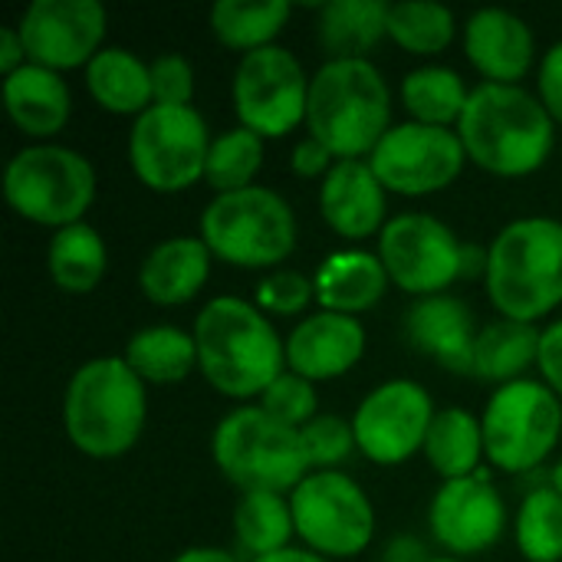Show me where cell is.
Segmentation results:
<instances>
[{"label":"cell","mask_w":562,"mask_h":562,"mask_svg":"<svg viewBox=\"0 0 562 562\" xmlns=\"http://www.w3.org/2000/svg\"><path fill=\"white\" fill-rule=\"evenodd\" d=\"M198 372L227 398H260L286 372V339L240 296H214L194 319Z\"/></svg>","instance_id":"6da1fadb"},{"label":"cell","mask_w":562,"mask_h":562,"mask_svg":"<svg viewBox=\"0 0 562 562\" xmlns=\"http://www.w3.org/2000/svg\"><path fill=\"white\" fill-rule=\"evenodd\" d=\"M458 135L468 161L497 178H527L540 171L557 148V122L540 95L501 82L471 89Z\"/></svg>","instance_id":"7a4b0ae2"},{"label":"cell","mask_w":562,"mask_h":562,"mask_svg":"<svg viewBox=\"0 0 562 562\" xmlns=\"http://www.w3.org/2000/svg\"><path fill=\"white\" fill-rule=\"evenodd\" d=\"M148 422L145 382L122 356L82 362L63 392V428L69 445L92 461L128 454Z\"/></svg>","instance_id":"3957f363"},{"label":"cell","mask_w":562,"mask_h":562,"mask_svg":"<svg viewBox=\"0 0 562 562\" xmlns=\"http://www.w3.org/2000/svg\"><path fill=\"white\" fill-rule=\"evenodd\" d=\"M306 128L339 161L369 158L392 128V89L372 59H326L310 79Z\"/></svg>","instance_id":"277c9868"},{"label":"cell","mask_w":562,"mask_h":562,"mask_svg":"<svg viewBox=\"0 0 562 562\" xmlns=\"http://www.w3.org/2000/svg\"><path fill=\"white\" fill-rule=\"evenodd\" d=\"M487 296L504 319L537 326L562 303V221L517 217L487 244Z\"/></svg>","instance_id":"5b68a950"},{"label":"cell","mask_w":562,"mask_h":562,"mask_svg":"<svg viewBox=\"0 0 562 562\" xmlns=\"http://www.w3.org/2000/svg\"><path fill=\"white\" fill-rule=\"evenodd\" d=\"M211 454L240 494H293L313 471L300 428L277 422L260 405L227 412L211 435Z\"/></svg>","instance_id":"8992f818"},{"label":"cell","mask_w":562,"mask_h":562,"mask_svg":"<svg viewBox=\"0 0 562 562\" xmlns=\"http://www.w3.org/2000/svg\"><path fill=\"white\" fill-rule=\"evenodd\" d=\"M198 237L214 260L240 270H270L296 250V214L280 191L254 184L214 194L201 211Z\"/></svg>","instance_id":"52a82bcc"},{"label":"cell","mask_w":562,"mask_h":562,"mask_svg":"<svg viewBox=\"0 0 562 562\" xmlns=\"http://www.w3.org/2000/svg\"><path fill=\"white\" fill-rule=\"evenodd\" d=\"M3 198L30 224L63 231L79 224L95 201L92 161L66 145L36 142L20 148L3 171Z\"/></svg>","instance_id":"ba28073f"},{"label":"cell","mask_w":562,"mask_h":562,"mask_svg":"<svg viewBox=\"0 0 562 562\" xmlns=\"http://www.w3.org/2000/svg\"><path fill=\"white\" fill-rule=\"evenodd\" d=\"M481 428L484 451L494 468L507 474H533L560 445V395L537 379L501 385L481 415Z\"/></svg>","instance_id":"9c48e42d"},{"label":"cell","mask_w":562,"mask_h":562,"mask_svg":"<svg viewBox=\"0 0 562 562\" xmlns=\"http://www.w3.org/2000/svg\"><path fill=\"white\" fill-rule=\"evenodd\" d=\"M211 132L194 105H151L128 132V165L158 194H178L204 181Z\"/></svg>","instance_id":"30bf717a"},{"label":"cell","mask_w":562,"mask_h":562,"mask_svg":"<svg viewBox=\"0 0 562 562\" xmlns=\"http://www.w3.org/2000/svg\"><path fill=\"white\" fill-rule=\"evenodd\" d=\"M290 510L296 537L326 560H352L375 537V507L342 471H310L290 494Z\"/></svg>","instance_id":"8fae6325"},{"label":"cell","mask_w":562,"mask_h":562,"mask_svg":"<svg viewBox=\"0 0 562 562\" xmlns=\"http://www.w3.org/2000/svg\"><path fill=\"white\" fill-rule=\"evenodd\" d=\"M310 79L296 53L286 46H263L240 56L231 82L237 122L267 138H283L296 125H306Z\"/></svg>","instance_id":"7c38bea8"},{"label":"cell","mask_w":562,"mask_h":562,"mask_svg":"<svg viewBox=\"0 0 562 562\" xmlns=\"http://www.w3.org/2000/svg\"><path fill=\"white\" fill-rule=\"evenodd\" d=\"M369 165L385 191L402 198H425L451 188L464 165L468 151L458 128L398 122L369 155Z\"/></svg>","instance_id":"4fadbf2b"},{"label":"cell","mask_w":562,"mask_h":562,"mask_svg":"<svg viewBox=\"0 0 562 562\" xmlns=\"http://www.w3.org/2000/svg\"><path fill=\"white\" fill-rule=\"evenodd\" d=\"M461 250L464 244L441 217L405 211L389 217L375 254L398 290L425 300L448 293V286L461 280Z\"/></svg>","instance_id":"5bb4252c"},{"label":"cell","mask_w":562,"mask_h":562,"mask_svg":"<svg viewBox=\"0 0 562 562\" xmlns=\"http://www.w3.org/2000/svg\"><path fill=\"white\" fill-rule=\"evenodd\" d=\"M435 415H438L435 402L422 382L412 379L382 382L359 402L352 415L356 445L372 464L382 468L405 464L418 451H425V438Z\"/></svg>","instance_id":"9a60e30c"},{"label":"cell","mask_w":562,"mask_h":562,"mask_svg":"<svg viewBox=\"0 0 562 562\" xmlns=\"http://www.w3.org/2000/svg\"><path fill=\"white\" fill-rule=\"evenodd\" d=\"M16 30L30 63L53 72L86 69L105 49L109 13L99 0H33Z\"/></svg>","instance_id":"2e32d148"},{"label":"cell","mask_w":562,"mask_h":562,"mask_svg":"<svg viewBox=\"0 0 562 562\" xmlns=\"http://www.w3.org/2000/svg\"><path fill=\"white\" fill-rule=\"evenodd\" d=\"M428 527L441 550L458 560L481 557L507 530V504L494 477L481 468L471 477L445 481L428 507Z\"/></svg>","instance_id":"e0dca14e"},{"label":"cell","mask_w":562,"mask_h":562,"mask_svg":"<svg viewBox=\"0 0 562 562\" xmlns=\"http://www.w3.org/2000/svg\"><path fill=\"white\" fill-rule=\"evenodd\" d=\"M366 326L359 316L319 310L303 316L286 336V369L310 379L313 385L333 382L352 372L366 356Z\"/></svg>","instance_id":"ac0fdd59"},{"label":"cell","mask_w":562,"mask_h":562,"mask_svg":"<svg viewBox=\"0 0 562 562\" xmlns=\"http://www.w3.org/2000/svg\"><path fill=\"white\" fill-rule=\"evenodd\" d=\"M464 56L484 82L520 86L537 59V40L530 23L514 10L484 7L464 23Z\"/></svg>","instance_id":"d6986e66"},{"label":"cell","mask_w":562,"mask_h":562,"mask_svg":"<svg viewBox=\"0 0 562 562\" xmlns=\"http://www.w3.org/2000/svg\"><path fill=\"white\" fill-rule=\"evenodd\" d=\"M319 214L333 234L366 240L389 224V191L375 178L369 158H342L319 181Z\"/></svg>","instance_id":"ffe728a7"},{"label":"cell","mask_w":562,"mask_h":562,"mask_svg":"<svg viewBox=\"0 0 562 562\" xmlns=\"http://www.w3.org/2000/svg\"><path fill=\"white\" fill-rule=\"evenodd\" d=\"M477 323L461 296L438 293L415 300L405 313V339L415 352L428 356L454 375L474 372V339Z\"/></svg>","instance_id":"44dd1931"},{"label":"cell","mask_w":562,"mask_h":562,"mask_svg":"<svg viewBox=\"0 0 562 562\" xmlns=\"http://www.w3.org/2000/svg\"><path fill=\"white\" fill-rule=\"evenodd\" d=\"M3 109L23 135L46 142L66 128L72 115V92L63 72L26 63L13 76H3Z\"/></svg>","instance_id":"7402d4cb"},{"label":"cell","mask_w":562,"mask_h":562,"mask_svg":"<svg viewBox=\"0 0 562 562\" xmlns=\"http://www.w3.org/2000/svg\"><path fill=\"white\" fill-rule=\"evenodd\" d=\"M211 260L214 254L201 237H168L145 254L138 267V286L155 306H184L204 290Z\"/></svg>","instance_id":"603a6c76"},{"label":"cell","mask_w":562,"mask_h":562,"mask_svg":"<svg viewBox=\"0 0 562 562\" xmlns=\"http://www.w3.org/2000/svg\"><path fill=\"white\" fill-rule=\"evenodd\" d=\"M389 283L392 280L385 263L379 260V254L369 250H336L319 263L313 277L319 310L342 316H359L379 306Z\"/></svg>","instance_id":"cb8c5ba5"},{"label":"cell","mask_w":562,"mask_h":562,"mask_svg":"<svg viewBox=\"0 0 562 562\" xmlns=\"http://www.w3.org/2000/svg\"><path fill=\"white\" fill-rule=\"evenodd\" d=\"M86 89L92 102L112 115H142L155 105L151 66L125 46H105L86 66Z\"/></svg>","instance_id":"d4e9b609"},{"label":"cell","mask_w":562,"mask_h":562,"mask_svg":"<svg viewBox=\"0 0 562 562\" xmlns=\"http://www.w3.org/2000/svg\"><path fill=\"white\" fill-rule=\"evenodd\" d=\"M389 10L385 0H329L319 7L316 36L329 59H369L389 36Z\"/></svg>","instance_id":"484cf974"},{"label":"cell","mask_w":562,"mask_h":562,"mask_svg":"<svg viewBox=\"0 0 562 562\" xmlns=\"http://www.w3.org/2000/svg\"><path fill=\"white\" fill-rule=\"evenodd\" d=\"M105 270H109V250L92 224L79 221L63 231H53L46 247V273L63 293L69 296L92 293L105 280Z\"/></svg>","instance_id":"4316f807"},{"label":"cell","mask_w":562,"mask_h":562,"mask_svg":"<svg viewBox=\"0 0 562 562\" xmlns=\"http://www.w3.org/2000/svg\"><path fill=\"white\" fill-rule=\"evenodd\" d=\"M540 339H543V329L530 323H517V319H497V323L481 326L474 339L471 379L497 382V385L527 379L524 372L537 366L540 359Z\"/></svg>","instance_id":"83f0119b"},{"label":"cell","mask_w":562,"mask_h":562,"mask_svg":"<svg viewBox=\"0 0 562 562\" xmlns=\"http://www.w3.org/2000/svg\"><path fill=\"white\" fill-rule=\"evenodd\" d=\"M122 359L145 385H175L198 369V342L178 326H145L128 336Z\"/></svg>","instance_id":"f1b7e54d"},{"label":"cell","mask_w":562,"mask_h":562,"mask_svg":"<svg viewBox=\"0 0 562 562\" xmlns=\"http://www.w3.org/2000/svg\"><path fill=\"white\" fill-rule=\"evenodd\" d=\"M422 454L441 481H461L477 474L481 461L487 458L481 418L468 408H441L428 428Z\"/></svg>","instance_id":"f546056e"},{"label":"cell","mask_w":562,"mask_h":562,"mask_svg":"<svg viewBox=\"0 0 562 562\" xmlns=\"http://www.w3.org/2000/svg\"><path fill=\"white\" fill-rule=\"evenodd\" d=\"M290 13L293 7L286 0H221L211 7L207 23L221 46L247 56L263 46H273Z\"/></svg>","instance_id":"4dcf8cb0"},{"label":"cell","mask_w":562,"mask_h":562,"mask_svg":"<svg viewBox=\"0 0 562 562\" xmlns=\"http://www.w3.org/2000/svg\"><path fill=\"white\" fill-rule=\"evenodd\" d=\"M296 537L286 494H244L234 507V543L247 562L290 550Z\"/></svg>","instance_id":"1f68e13d"},{"label":"cell","mask_w":562,"mask_h":562,"mask_svg":"<svg viewBox=\"0 0 562 562\" xmlns=\"http://www.w3.org/2000/svg\"><path fill=\"white\" fill-rule=\"evenodd\" d=\"M398 95L412 122L458 128L464 105L471 99V89L461 79V72L451 66H418L402 79Z\"/></svg>","instance_id":"d6a6232c"},{"label":"cell","mask_w":562,"mask_h":562,"mask_svg":"<svg viewBox=\"0 0 562 562\" xmlns=\"http://www.w3.org/2000/svg\"><path fill=\"white\" fill-rule=\"evenodd\" d=\"M514 540L527 562H562V494L550 481L527 491L514 520Z\"/></svg>","instance_id":"836d02e7"},{"label":"cell","mask_w":562,"mask_h":562,"mask_svg":"<svg viewBox=\"0 0 562 562\" xmlns=\"http://www.w3.org/2000/svg\"><path fill=\"white\" fill-rule=\"evenodd\" d=\"M260 168H263V138L257 132L237 125V128L214 135L211 151H207L204 181L214 188V194H231V191L254 188Z\"/></svg>","instance_id":"e575fe53"},{"label":"cell","mask_w":562,"mask_h":562,"mask_svg":"<svg viewBox=\"0 0 562 562\" xmlns=\"http://www.w3.org/2000/svg\"><path fill=\"white\" fill-rule=\"evenodd\" d=\"M458 20L441 3H392L389 10V40H395L412 56H438L454 43Z\"/></svg>","instance_id":"d590c367"},{"label":"cell","mask_w":562,"mask_h":562,"mask_svg":"<svg viewBox=\"0 0 562 562\" xmlns=\"http://www.w3.org/2000/svg\"><path fill=\"white\" fill-rule=\"evenodd\" d=\"M300 435L313 471H336L352 458V451H359L352 418L346 422L339 415H316L306 428H300Z\"/></svg>","instance_id":"8d00e7d4"},{"label":"cell","mask_w":562,"mask_h":562,"mask_svg":"<svg viewBox=\"0 0 562 562\" xmlns=\"http://www.w3.org/2000/svg\"><path fill=\"white\" fill-rule=\"evenodd\" d=\"M267 415H273L277 422L290 425V428H306L316 415H319V398H316V385L296 372H283L257 402Z\"/></svg>","instance_id":"74e56055"},{"label":"cell","mask_w":562,"mask_h":562,"mask_svg":"<svg viewBox=\"0 0 562 562\" xmlns=\"http://www.w3.org/2000/svg\"><path fill=\"white\" fill-rule=\"evenodd\" d=\"M316 300V286L300 270H273L257 283V310L267 316H300Z\"/></svg>","instance_id":"f35d334b"},{"label":"cell","mask_w":562,"mask_h":562,"mask_svg":"<svg viewBox=\"0 0 562 562\" xmlns=\"http://www.w3.org/2000/svg\"><path fill=\"white\" fill-rule=\"evenodd\" d=\"M148 66H151L155 105H191V99H194V66L181 53H161Z\"/></svg>","instance_id":"ab89813d"},{"label":"cell","mask_w":562,"mask_h":562,"mask_svg":"<svg viewBox=\"0 0 562 562\" xmlns=\"http://www.w3.org/2000/svg\"><path fill=\"white\" fill-rule=\"evenodd\" d=\"M537 95L547 105L550 119L562 125V40L553 43L543 59H540V72H537Z\"/></svg>","instance_id":"60d3db41"},{"label":"cell","mask_w":562,"mask_h":562,"mask_svg":"<svg viewBox=\"0 0 562 562\" xmlns=\"http://www.w3.org/2000/svg\"><path fill=\"white\" fill-rule=\"evenodd\" d=\"M339 158L323 145V142H316L313 135H306V138H300L296 145H293V155H290V168H293V175L296 178H306V181H323L329 171H333V165H336Z\"/></svg>","instance_id":"b9f144b4"},{"label":"cell","mask_w":562,"mask_h":562,"mask_svg":"<svg viewBox=\"0 0 562 562\" xmlns=\"http://www.w3.org/2000/svg\"><path fill=\"white\" fill-rule=\"evenodd\" d=\"M537 369H540L543 382L560 395V402H562V319H557L553 326H547V329H543Z\"/></svg>","instance_id":"7bdbcfd3"},{"label":"cell","mask_w":562,"mask_h":562,"mask_svg":"<svg viewBox=\"0 0 562 562\" xmlns=\"http://www.w3.org/2000/svg\"><path fill=\"white\" fill-rule=\"evenodd\" d=\"M26 63H30V56H26V46H23L20 30L16 26H0V72L3 76H13Z\"/></svg>","instance_id":"ee69618b"},{"label":"cell","mask_w":562,"mask_h":562,"mask_svg":"<svg viewBox=\"0 0 562 562\" xmlns=\"http://www.w3.org/2000/svg\"><path fill=\"white\" fill-rule=\"evenodd\" d=\"M431 560H435V557L428 553V547H425L418 537L402 533V537H395V540H389V543H385L382 560L379 562H431Z\"/></svg>","instance_id":"f6af8a7d"},{"label":"cell","mask_w":562,"mask_h":562,"mask_svg":"<svg viewBox=\"0 0 562 562\" xmlns=\"http://www.w3.org/2000/svg\"><path fill=\"white\" fill-rule=\"evenodd\" d=\"M171 562H240V557L221 547H191V550H181Z\"/></svg>","instance_id":"bcb514c9"},{"label":"cell","mask_w":562,"mask_h":562,"mask_svg":"<svg viewBox=\"0 0 562 562\" xmlns=\"http://www.w3.org/2000/svg\"><path fill=\"white\" fill-rule=\"evenodd\" d=\"M484 273H487V247L464 244V250H461V280L484 277Z\"/></svg>","instance_id":"7dc6e473"},{"label":"cell","mask_w":562,"mask_h":562,"mask_svg":"<svg viewBox=\"0 0 562 562\" xmlns=\"http://www.w3.org/2000/svg\"><path fill=\"white\" fill-rule=\"evenodd\" d=\"M254 562H333V560H326V557H319V553H313V550H306V547H290V550H280V553H273V557H263V560H254Z\"/></svg>","instance_id":"c3c4849f"},{"label":"cell","mask_w":562,"mask_h":562,"mask_svg":"<svg viewBox=\"0 0 562 562\" xmlns=\"http://www.w3.org/2000/svg\"><path fill=\"white\" fill-rule=\"evenodd\" d=\"M550 484H553V487H557V491H560V494H562V458H560V461H557L553 474H550Z\"/></svg>","instance_id":"681fc988"},{"label":"cell","mask_w":562,"mask_h":562,"mask_svg":"<svg viewBox=\"0 0 562 562\" xmlns=\"http://www.w3.org/2000/svg\"><path fill=\"white\" fill-rule=\"evenodd\" d=\"M431 562H464V560H458V557H435Z\"/></svg>","instance_id":"f907efd6"}]
</instances>
